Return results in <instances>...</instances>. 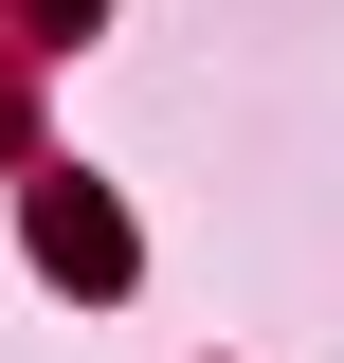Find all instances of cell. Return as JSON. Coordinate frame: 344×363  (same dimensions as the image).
<instances>
[{"instance_id": "1", "label": "cell", "mask_w": 344, "mask_h": 363, "mask_svg": "<svg viewBox=\"0 0 344 363\" xmlns=\"http://www.w3.org/2000/svg\"><path fill=\"white\" fill-rule=\"evenodd\" d=\"M37 255L73 272V291H127V218H109L91 182H37Z\"/></svg>"}]
</instances>
